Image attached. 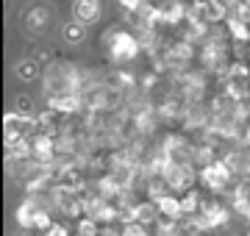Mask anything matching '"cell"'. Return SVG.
Wrapping results in <instances>:
<instances>
[{
  "mask_svg": "<svg viewBox=\"0 0 250 236\" xmlns=\"http://www.w3.org/2000/svg\"><path fill=\"white\" fill-rule=\"evenodd\" d=\"M62 92H72V95L83 92L81 70L70 61H56L45 73V95H62Z\"/></svg>",
  "mask_w": 250,
  "mask_h": 236,
  "instance_id": "6da1fadb",
  "label": "cell"
},
{
  "mask_svg": "<svg viewBox=\"0 0 250 236\" xmlns=\"http://www.w3.org/2000/svg\"><path fill=\"white\" fill-rule=\"evenodd\" d=\"M14 75H17L20 81H34L39 78V61L36 59H22V61L14 64Z\"/></svg>",
  "mask_w": 250,
  "mask_h": 236,
  "instance_id": "2e32d148",
  "label": "cell"
},
{
  "mask_svg": "<svg viewBox=\"0 0 250 236\" xmlns=\"http://www.w3.org/2000/svg\"><path fill=\"white\" fill-rule=\"evenodd\" d=\"M117 3H120V6L125 9V14H128V11H136L139 6H145L142 0H117Z\"/></svg>",
  "mask_w": 250,
  "mask_h": 236,
  "instance_id": "d4e9b609",
  "label": "cell"
},
{
  "mask_svg": "<svg viewBox=\"0 0 250 236\" xmlns=\"http://www.w3.org/2000/svg\"><path fill=\"white\" fill-rule=\"evenodd\" d=\"M123 236H150V234H147V228H145V225L134 222V225H125L123 228Z\"/></svg>",
  "mask_w": 250,
  "mask_h": 236,
  "instance_id": "603a6c76",
  "label": "cell"
},
{
  "mask_svg": "<svg viewBox=\"0 0 250 236\" xmlns=\"http://www.w3.org/2000/svg\"><path fill=\"white\" fill-rule=\"evenodd\" d=\"M211 0H192V6H208Z\"/></svg>",
  "mask_w": 250,
  "mask_h": 236,
  "instance_id": "4316f807",
  "label": "cell"
},
{
  "mask_svg": "<svg viewBox=\"0 0 250 236\" xmlns=\"http://www.w3.org/2000/svg\"><path fill=\"white\" fill-rule=\"evenodd\" d=\"M136 219H139V225H150V222H156L159 219V209H156V203H150V200H145V203H136Z\"/></svg>",
  "mask_w": 250,
  "mask_h": 236,
  "instance_id": "ac0fdd59",
  "label": "cell"
},
{
  "mask_svg": "<svg viewBox=\"0 0 250 236\" xmlns=\"http://www.w3.org/2000/svg\"><path fill=\"white\" fill-rule=\"evenodd\" d=\"M62 39L67 42V45H81V42L86 39V25H83V22H78V20H70V22H64Z\"/></svg>",
  "mask_w": 250,
  "mask_h": 236,
  "instance_id": "5bb4252c",
  "label": "cell"
},
{
  "mask_svg": "<svg viewBox=\"0 0 250 236\" xmlns=\"http://www.w3.org/2000/svg\"><path fill=\"white\" fill-rule=\"evenodd\" d=\"M53 225H56V222H53V214L39 206V209H36V214H34V234L42 236V234H47Z\"/></svg>",
  "mask_w": 250,
  "mask_h": 236,
  "instance_id": "ffe728a7",
  "label": "cell"
},
{
  "mask_svg": "<svg viewBox=\"0 0 250 236\" xmlns=\"http://www.w3.org/2000/svg\"><path fill=\"white\" fill-rule=\"evenodd\" d=\"M20 236H28V234H20ZM31 236H39V234H31Z\"/></svg>",
  "mask_w": 250,
  "mask_h": 236,
  "instance_id": "f546056e",
  "label": "cell"
},
{
  "mask_svg": "<svg viewBox=\"0 0 250 236\" xmlns=\"http://www.w3.org/2000/svg\"><path fill=\"white\" fill-rule=\"evenodd\" d=\"M108 78H111L108 86H111L114 92H120V89H136V75L128 73V70H117V73H111Z\"/></svg>",
  "mask_w": 250,
  "mask_h": 236,
  "instance_id": "e0dca14e",
  "label": "cell"
},
{
  "mask_svg": "<svg viewBox=\"0 0 250 236\" xmlns=\"http://www.w3.org/2000/svg\"><path fill=\"white\" fill-rule=\"evenodd\" d=\"M164 183L170 186L172 195H187V192L195 189V183L200 181V173H197L195 164H170L167 170H164Z\"/></svg>",
  "mask_w": 250,
  "mask_h": 236,
  "instance_id": "52a82bcc",
  "label": "cell"
},
{
  "mask_svg": "<svg viewBox=\"0 0 250 236\" xmlns=\"http://www.w3.org/2000/svg\"><path fill=\"white\" fill-rule=\"evenodd\" d=\"M200 64H203V70H208V73H217L220 78L225 75V70L231 67V61H228V37H223V34H217V31H211V37L203 42V47H200Z\"/></svg>",
  "mask_w": 250,
  "mask_h": 236,
  "instance_id": "3957f363",
  "label": "cell"
},
{
  "mask_svg": "<svg viewBox=\"0 0 250 236\" xmlns=\"http://www.w3.org/2000/svg\"><path fill=\"white\" fill-rule=\"evenodd\" d=\"M245 236H250V231H248V234H245Z\"/></svg>",
  "mask_w": 250,
  "mask_h": 236,
  "instance_id": "1f68e13d",
  "label": "cell"
},
{
  "mask_svg": "<svg viewBox=\"0 0 250 236\" xmlns=\"http://www.w3.org/2000/svg\"><path fill=\"white\" fill-rule=\"evenodd\" d=\"M100 236H123V234H117V231H114L111 225H106L103 231H100Z\"/></svg>",
  "mask_w": 250,
  "mask_h": 236,
  "instance_id": "484cf974",
  "label": "cell"
},
{
  "mask_svg": "<svg viewBox=\"0 0 250 236\" xmlns=\"http://www.w3.org/2000/svg\"><path fill=\"white\" fill-rule=\"evenodd\" d=\"M225 28H228V39L242 42V45H248V42H250V22L245 17L231 14V17L225 20Z\"/></svg>",
  "mask_w": 250,
  "mask_h": 236,
  "instance_id": "8fae6325",
  "label": "cell"
},
{
  "mask_svg": "<svg viewBox=\"0 0 250 236\" xmlns=\"http://www.w3.org/2000/svg\"><path fill=\"white\" fill-rule=\"evenodd\" d=\"M159 209V217H170V219H187L184 217V206H181V197L178 195H167L156 203Z\"/></svg>",
  "mask_w": 250,
  "mask_h": 236,
  "instance_id": "4fadbf2b",
  "label": "cell"
},
{
  "mask_svg": "<svg viewBox=\"0 0 250 236\" xmlns=\"http://www.w3.org/2000/svg\"><path fill=\"white\" fill-rule=\"evenodd\" d=\"M42 236H70V231H67V225H62V222H56L47 234H42Z\"/></svg>",
  "mask_w": 250,
  "mask_h": 236,
  "instance_id": "cb8c5ba5",
  "label": "cell"
},
{
  "mask_svg": "<svg viewBox=\"0 0 250 236\" xmlns=\"http://www.w3.org/2000/svg\"><path fill=\"white\" fill-rule=\"evenodd\" d=\"M187 17H189V6L184 0H164V3H159V25L184 28Z\"/></svg>",
  "mask_w": 250,
  "mask_h": 236,
  "instance_id": "ba28073f",
  "label": "cell"
},
{
  "mask_svg": "<svg viewBox=\"0 0 250 236\" xmlns=\"http://www.w3.org/2000/svg\"><path fill=\"white\" fill-rule=\"evenodd\" d=\"M245 59H248V61H250V42H248V53H245Z\"/></svg>",
  "mask_w": 250,
  "mask_h": 236,
  "instance_id": "f1b7e54d",
  "label": "cell"
},
{
  "mask_svg": "<svg viewBox=\"0 0 250 236\" xmlns=\"http://www.w3.org/2000/svg\"><path fill=\"white\" fill-rule=\"evenodd\" d=\"M36 200L34 197H25L22 203L17 206V214H14V219H17V228L20 231H34V214H36Z\"/></svg>",
  "mask_w": 250,
  "mask_h": 236,
  "instance_id": "7c38bea8",
  "label": "cell"
},
{
  "mask_svg": "<svg viewBox=\"0 0 250 236\" xmlns=\"http://www.w3.org/2000/svg\"><path fill=\"white\" fill-rule=\"evenodd\" d=\"M103 17V0H72V20L92 25Z\"/></svg>",
  "mask_w": 250,
  "mask_h": 236,
  "instance_id": "9c48e42d",
  "label": "cell"
},
{
  "mask_svg": "<svg viewBox=\"0 0 250 236\" xmlns=\"http://www.w3.org/2000/svg\"><path fill=\"white\" fill-rule=\"evenodd\" d=\"M17 114H25V117H34V106H31V100L25 98V95H20L17 98Z\"/></svg>",
  "mask_w": 250,
  "mask_h": 236,
  "instance_id": "7402d4cb",
  "label": "cell"
},
{
  "mask_svg": "<svg viewBox=\"0 0 250 236\" xmlns=\"http://www.w3.org/2000/svg\"><path fill=\"white\" fill-rule=\"evenodd\" d=\"M103 45H106V53L114 64H128L142 53L139 37L134 31H125V28H108V34L103 37Z\"/></svg>",
  "mask_w": 250,
  "mask_h": 236,
  "instance_id": "7a4b0ae2",
  "label": "cell"
},
{
  "mask_svg": "<svg viewBox=\"0 0 250 236\" xmlns=\"http://www.w3.org/2000/svg\"><path fill=\"white\" fill-rule=\"evenodd\" d=\"M203 195L197 189L187 192V195H181V206H184V217H195V214H200V209H203Z\"/></svg>",
  "mask_w": 250,
  "mask_h": 236,
  "instance_id": "9a60e30c",
  "label": "cell"
},
{
  "mask_svg": "<svg viewBox=\"0 0 250 236\" xmlns=\"http://www.w3.org/2000/svg\"><path fill=\"white\" fill-rule=\"evenodd\" d=\"M75 236H100V222L92 217H81L75 222Z\"/></svg>",
  "mask_w": 250,
  "mask_h": 236,
  "instance_id": "44dd1931",
  "label": "cell"
},
{
  "mask_svg": "<svg viewBox=\"0 0 250 236\" xmlns=\"http://www.w3.org/2000/svg\"><path fill=\"white\" fill-rule=\"evenodd\" d=\"M239 17H245V20H248V22H250V9L245 11V14H239Z\"/></svg>",
  "mask_w": 250,
  "mask_h": 236,
  "instance_id": "83f0119b",
  "label": "cell"
},
{
  "mask_svg": "<svg viewBox=\"0 0 250 236\" xmlns=\"http://www.w3.org/2000/svg\"><path fill=\"white\" fill-rule=\"evenodd\" d=\"M81 106H83V98H81V95H72V92L47 95V109H53L56 114H62V117H70V114L81 111Z\"/></svg>",
  "mask_w": 250,
  "mask_h": 236,
  "instance_id": "30bf717a",
  "label": "cell"
},
{
  "mask_svg": "<svg viewBox=\"0 0 250 236\" xmlns=\"http://www.w3.org/2000/svg\"><path fill=\"white\" fill-rule=\"evenodd\" d=\"M36 134H39L36 117H25V114H17V111L3 114V139H6V145L20 142V139H34Z\"/></svg>",
  "mask_w": 250,
  "mask_h": 236,
  "instance_id": "8992f818",
  "label": "cell"
},
{
  "mask_svg": "<svg viewBox=\"0 0 250 236\" xmlns=\"http://www.w3.org/2000/svg\"><path fill=\"white\" fill-rule=\"evenodd\" d=\"M50 22H53V9L47 3H42V0L25 6L22 17H20V25H22V31H25L28 37H45Z\"/></svg>",
  "mask_w": 250,
  "mask_h": 236,
  "instance_id": "5b68a950",
  "label": "cell"
},
{
  "mask_svg": "<svg viewBox=\"0 0 250 236\" xmlns=\"http://www.w3.org/2000/svg\"><path fill=\"white\" fill-rule=\"evenodd\" d=\"M142 3H150V0H142Z\"/></svg>",
  "mask_w": 250,
  "mask_h": 236,
  "instance_id": "4dcf8cb0",
  "label": "cell"
},
{
  "mask_svg": "<svg viewBox=\"0 0 250 236\" xmlns=\"http://www.w3.org/2000/svg\"><path fill=\"white\" fill-rule=\"evenodd\" d=\"M197 173H200V183H203V186L211 192V195H225V192H231L233 170L223 161V158H217V161L200 167Z\"/></svg>",
  "mask_w": 250,
  "mask_h": 236,
  "instance_id": "277c9868",
  "label": "cell"
},
{
  "mask_svg": "<svg viewBox=\"0 0 250 236\" xmlns=\"http://www.w3.org/2000/svg\"><path fill=\"white\" fill-rule=\"evenodd\" d=\"M181 222H184V219L159 217L156 219V236H181Z\"/></svg>",
  "mask_w": 250,
  "mask_h": 236,
  "instance_id": "d6986e66",
  "label": "cell"
}]
</instances>
